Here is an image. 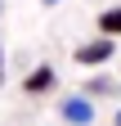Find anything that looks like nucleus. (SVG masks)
<instances>
[{
  "label": "nucleus",
  "instance_id": "nucleus-5",
  "mask_svg": "<svg viewBox=\"0 0 121 126\" xmlns=\"http://www.w3.org/2000/svg\"><path fill=\"white\" fill-rule=\"evenodd\" d=\"M99 36H121V5L117 9H108V14H99Z\"/></svg>",
  "mask_w": 121,
  "mask_h": 126
},
{
  "label": "nucleus",
  "instance_id": "nucleus-3",
  "mask_svg": "<svg viewBox=\"0 0 121 126\" xmlns=\"http://www.w3.org/2000/svg\"><path fill=\"white\" fill-rule=\"evenodd\" d=\"M54 81H58V72L49 68V63H40V68H32V72H27L23 90H27V94H49V90H54Z\"/></svg>",
  "mask_w": 121,
  "mask_h": 126
},
{
  "label": "nucleus",
  "instance_id": "nucleus-1",
  "mask_svg": "<svg viewBox=\"0 0 121 126\" xmlns=\"http://www.w3.org/2000/svg\"><path fill=\"white\" fill-rule=\"evenodd\" d=\"M58 113H63L67 126H90L94 122V99H85V94H63V104H58Z\"/></svg>",
  "mask_w": 121,
  "mask_h": 126
},
{
  "label": "nucleus",
  "instance_id": "nucleus-6",
  "mask_svg": "<svg viewBox=\"0 0 121 126\" xmlns=\"http://www.w3.org/2000/svg\"><path fill=\"white\" fill-rule=\"evenodd\" d=\"M0 86H5V50H0Z\"/></svg>",
  "mask_w": 121,
  "mask_h": 126
},
{
  "label": "nucleus",
  "instance_id": "nucleus-8",
  "mask_svg": "<svg viewBox=\"0 0 121 126\" xmlns=\"http://www.w3.org/2000/svg\"><path fill=\"white\" fill-rule=\"evenodd\" d=\"M112 126H121V113H117V117H112Z\"/></svg>",
  "mask_w": 121,
  "mask_h": 126
},
{
  "label": "nucleus",
  "instance_id": "nucleus-7",
  "mask_svg": "<svg viewBox=\"0 0 121 126\" xmlns=\"http://www.w3.org/2000/svg\"><path fill=\"white\" fill-rule=\"evenodd\" d=\"M40 5H45V9H54V5H58V0H40Z\"/></svg>",
  "mask_w": 121,
  "mask_h": 126
},
{
  "label": "nucleus",
  "instance_id": "nucleus-2",
  "mask_svg": "<svg viewBox=\"0 0 121 126\" xmlns=\"http://www.w3.org/2000/svg\"><path fill=\"white\" fill-rule=\"evenodd\" d=\"M117 54V45H112V36H94V41H85V45H76V63H85V68H103Z\"/></svg>",
  "mask_w": 121,
  "mask_h": 126
},
{
  "label": "nucleus",
  "instance_id": "nucleus-4",
  "mask_svg": "<svg viewBox=\"0 0 121 126\" xmlns=\"http://www.w3.org/2000/svg\"><path fill=\"white\" fill-rule=\"evenodd\" d=\"M81 94H85V99H108V94H117V81L108 72H99V77H90V81L81 86Z\"/></svg>",
  "mask_w": 121,
  "mask_h": 126
}]
</instances>
